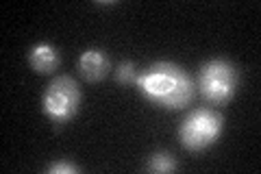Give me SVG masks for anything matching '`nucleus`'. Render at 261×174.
<instances>
[{"mask_svg": "<svg viewBox=\"0 0 261 174\" xmlns=\"http://www.w3.org/2000/svg\"><path fill=\"white\" fill-rule=\"evenodd\" d=\"M135 81L152 103L166 107V109H181V107L190 105L194 98L192 79L178 65L168 61L154 63Z\"/></svg>", "mask_w": 261, "mask_h": 174, "instance_id": "nucleus-1", "label": "nucleus"}, {"mask_svg": "<svg viewBox=\"0 0 261 174\" xmlns=\"http://www.w3.org/2000/svg\"><path fill=\"white\" fill-rule=\"evenodd\" d=\"M198 83L202 96L209 103L224 105L226 101H231L235 87H238V70L224 59H214L207 65H202Z\"/></svg>", "mask_w": 261, "mask_h": 174, "instance_id": "nucleus-2", "label": "nucleus"}, {"mask_svg": "<svg viewBox=\"0 0 261 174\" xmlns=\"http://www.w3.org/2000/svg\"><path fill=\"white\" fill-rule=\"evenodd\" d=\"M220 131H222V118L211 111V109H196L185 118V122L178 129V135H181V142L185 148L190 151H200V148H207L209 144H214Z\"/></svg>", "mask_w": 261, "mask_h": 174, "instance_id": "nucleus-3", "label": "nucleus"}, {"mask_svg": "<svg viewBox=\"0 0 261 174\" xmlns=\"http://www.w3.org/2000/svg\"><path fill=\"white\" fill-rule=\"evenodd\" d=\"M79 103H81L79 85L70 77H57L44 94V109L48 111V115H53L59 122L70 120L79 111Z\"/></svg>", "mask_w": 261, "mask_h": 174, "instance_id": "nucleus-4", "label": "nucleus"}, {"mask_svg": "<svg viewBox=\"0 0 261 174\" xmlns=\"http://www.w3.org/2000/svg\"><path fill=\"white\" fill-rule=\"evenodd\" d=\"M79 68L87 81H100L109 70V61H107V57L102 55V51H94L92 48V51H85L81 55Z\"/></svg>", "mask_w": 261, "mask_h": 174, "instance_id": "nucleus-5", "label": "nucleus"}, {"mask_svg": "<svg viewBox=\"0 0 261 174\" xmlns=\"http://www.w3.org/2000/svg\"><path fill=\"white\" fill-rule=\"evenodd\" d=\"M29 61L33 65V70L37 74H50L57 65H59V57H57V51L48 44H39L31 51Z\"/></svg>", "mask_w": 261, "mask_h": 174, "instance_id": "nucleus-6", "label": "nucleus"}, {"mask_svg": "<svg viewBox=\"0 0 261 174\" xmlns=\"http://www.w3.org/2000/svg\"><path fill=\"white\" fill-rule=\"evenodd\" d=\"M174 168H176V161H174V157H170L168 153H154L148 159V170H152V172L168 174Z\"/></svg>", "mask_w": 261, "mask_h": 174, "instance_id": "nucleus-7", "label": "nucleus"}, {"mask_svg": "<svg viewBox=\"0 0 261 174\" xmlns=\"http://www.w3.org/2000/svg\"><path fill=\"white\" fill-rule=\"evenodd\" d=\"M116 77L120 83H130V81H135V68H133V63L130 61H124V63H120L118 65V70H116Z\"/></svg>", "mask_w": 261, "mask_h": 174, "instance_id": "nucleus-8", "label": "nucleus"}, {"mask_svg": "<svg viewBox=\"0 0 261 174\" xmlns=\"http://www.w3.org/2000/svg\"><path fill=\"white\" fill-rule=\"evenodd\" d=\"M50 172H53V174H74V172H76V165L65 163V161H59V163L50 165Z\"/></svg>", "mask_w": 261, "mask_h": 174, "instance_id": "nucleus-9", "label": "nucleus"}]
</instances>
